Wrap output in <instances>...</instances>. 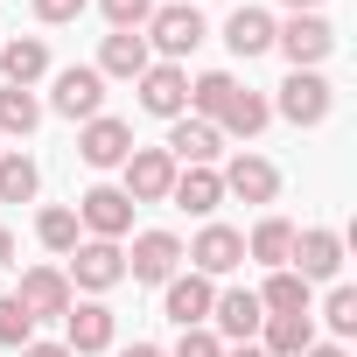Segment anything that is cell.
<instances>
[{
    "label": "cell",
    "instance_id": "6da1fadb",
    "mask_svg": "<svg viewBox=\"0 0 357 357\" xmlns=\"http://www.w3.org/2000/svg\"><path fill=\"white\" fill-rule=\"evenodd\" d=\"M63 280H70V294H77V287H84V294L119 287V280H126V245H112V238H77Z\"/></svg>",
    "mask_w": 357,
    "mask_h": 357
},
{
    "label": "cell",
    "instance_id": "3957f363",
    "mask_svg": "<svg viewBox=\"0 0 357 357\" xmlns=\"http://www.w3.org/2000/svg\"><path fill=\"white\" fill-rule=\"evenodd\" d=\"M204 36H211V29H204V15H197V8H183V0L147 15V50H161V63H183Z\"/></svg>",
    "mask_w": 357,
    "mask_h": 357
},
{
    "label": "cell",
    "instance_id": "ac0fdd59",
    "mask_svg": "<svg viewBox=\"0 0 357 357\" xmlns=\"http://www.w3.org/2000/svg\"><path fill=\"white\" fill-rule=\"evenodd\" d=\"M77 154H84V168H119V161L133 154V126H126V119H112V112H98V119H84Z\"/></svg>",
    "mask_w": 357,
    "mask_h": 357
},
{
    "label": "cell",
    "instance_id": "8fae6325",
    "mask_svg": "<svg viewBox=\"0 0 357 357\" xmlns=\"http://www.w3.org/2000/svg\"><path fill=\"white\" fill-rule=\"evenodd\" d=\"M133 84H140V112H154V119H183L190 112V70L183 63H147Z\"/></svg>",
    "mask_w": 357,
    "mask_h": 357
},
{
    "label": "cell",
    "instance_id": "d6a6232c",
    "mask_svg": "<svg viewBox=\"0 0 357 357\" xmlns=\"http://www.w3.org/2000/svg\"><path fill=\"white\" fill-rule=\"evenodd\" d=\"M98 8H105L112 36H140V29H147V15H154V0H98Z\"/></svg>",
    "mask_w": 357,
    "mask_h": 357
},
{
    "label": "cell",
    "instance_id": "44dd1931",
    "mask_svg": "<svg viewBox=\"0 0 357 357\" xmlns=\"http://www.w3.org/2000/svg\"><path fill=\"white\" fill-rule=\"evenodd\" d=\"M266 119H273V105H266L259 91H245V84H238V91L225 98V112H218V133H225V140H259V133H266Z\"/></svg>",
    "mask_w": 357,
    "mask_h": 357
},
{
    "label": "cell",
    "instance_id": "836d02e7",
    "mask_svg": "<svg viewBox=\"0 0 357 357\" xmlns=\"http://www.w3.org/2000/svg\"><path fill=\"white\" fill-rule=\"evenodd\" d=\"M168 357H225V343H218L211 329H183V343H175Z\"/></svg>",
    "mask_w": 357,
    "mask_h": 357
},
{
    "label": "cell",
    "instance_id": "4dcf8cb0",
    "mask_svg": "<svg viewBox=\"0 0 357 357\" xmlns=\"http://www.w3.org/2000/svg\"><path fill=\"white\" fill-rule=\"evenodd\" d=\"M22 343H36V322L15 294H0V350H22Z\"/></svg>",
    "mask_w": 357,
    "mask_h": 357
},
{
    "label": "cell",
    "instance_id": "e0dca14e",
    "mask_svg": "<svg viewBox=\"0 0 357 357\" xmlns=\"http://www.w3.org/2000/svg\"><path fill=\"white\" fill-rule=\"evenodd\" d=\"M211 322H218V329H211L218 343H252V336H259V322H266V308H259V294H252V287H225V294L211 301Z\"/></svg>",
    "mask_w": 357,
    "mask_h": 357
},
{
    "label": "cell",
    "instance_id": "9a60e30c",
    "mask_svg": "<svg viewBox=\"0 0 357 357\" xmlns=\"http://www.w3.org/2000/svg\"><path fill=\"white\" fill-rule=\"evenodd\" d=\"M218 154H225V133L211 126V119H168V161L175 168H218Z\"/></svg>",
    "mask_w": 357,
    "mask_h": 357
},
{
    "label": "cell",
    "instance_id": "4fadbf2b",
    "mask_svg": "<svg viewBox=\"0 0 357 357\" xmlns=\"http://www.w3.org/2000/svg\"><path fill=\"white\" fill-rule=\"evenodd\" d=\"M287 266H294L308 287H315V280H336V273H343V238H336L329 225H308V231H294Z\"/></svg>",
    "mask_w": 357,
    "mask_h": 357
},
{
    "label": "cell",
    "instance_id": "ba28073f",
    "mask_svg": "<svg viewBox=\"0 0 357 357\" xmlns=\"http://www.w3.org/2000/svg\"><path fill=\"white\" fill-rule=\"evenodd\" d=\"M119 168H126L119 190L133 197V211H140V204H168V190H175V161H168V147H133Z\"/></svg>",
    "mask_w": 357,
    "mask_h": 357
},
{
    "label": "cell",
    "instance_id": "f35d334b",
    "mask_svg": "<svg viewBox=\"0 0 357 357\" xmlns=\"http://www.w3.org/2000/svg\"><path fill=\"white\" fill-rule=\"evenodd\" d=\"M119 357H168V350H161V343H126Z\"/></svg>",
    "mask_w": 357,
    "mask_h": 357
},
{
    "label": "cell",
    "instance_id": "5bb4252c",
    "mask_svg": "<svg viewBox=\"0 0 357 357\" xmlns=\"http://www.w3.org/2000/svg\"><path fill=\"white\" fill-rule=\"evenodd\" d=\"M218 183H225V197H238V204H273V197H280V168H273L266 154H231V161L218 168Z\"/></svg>",
    "mask_w": 357,
    "mask_h": 357
},
{
    "label": "cell",
    "instance_id": "7c38bea8",
    "mask_svg": "<svg viewBox=\"0 0 357 357\" xmlns=\"http://www.w3.org/2000/svg\"><path fill=\"white\" fill-rule=\"evenodd\" d=\"M211 301H218V280H204V273H175L161 287V315L175 329H211Z\"/></svg>",
    "mask_w": 357,
    "mask_h": 357
},
{
    "label": "cell",
    "instance_id": "d6986e66",
    "mask_svg": "<svg viewBox=\"0 0 357 357\" xmlns=\"http://www.w3.org/2000/svg\"><path fill=\"white\" fill-rule=\"evenodd\" d=\"M0 77L22 84V91H36V84L50 77V43H43V36H15V43H0Z\"/></svg>",
    "mask_w": 357,
    "mask_h": 357
},
{
    "label": "cell",
    "instance_id": "f546056e",
    "mask_svg": "<svg viewBox=\"0 0 357 357\" xmlns=\"http://www.w3.org/2000/svg\"><path fill=\"white\" fill-rule=\"evenodd\" d=\"M36 238H43V252H63V259H70V245H77V211L50 204V211L36 218Z\"/></svg>",
    "mask_w": 357,
    "mask_h": 357
},
{
    "label": "cell",
    "instance_id": "603a6c76",
    "mask_svg": "<svg viewBox=\"0 0 357 357\" xmlns=\"http://www.w3.org/2000/svg\"><path fill=\"white\" fill-rule=\"evenodd\" d=\"M315 343V315H266L259 322V350L266 357H301Z\"/></svg>",
    "mask_w": 357,
    "mask_h": 357
},
{
    "label": "cell",
    "instance_id": "7a4b0ae2",
    "mask_svg": "<svg viewBox=\"0 0 357 357\" xmlns=\"http://www.w3.org/2000/svg\"><path fill=\"white\" fill-rule=\"evenodd\" d=\"M287 126H322L329 119V105H336V91H329V77L322 70H287V84H280V98H266Z\"/></svg>",
    "mask_w": 357,
    "mask_h": 357
},
{
    "label": "cell",
    "instance_id": "8992f818",
    "mask_svg": "<svg viewBox=\"0 0 357 357\" xmlns=\"http://www.w3.org/2000/svg\"><path fill=\"white\" fill-rule=\"evenodd\" d=\"M77 231H91V238H126L133 231V197L126 190H112V183H98V190H84L77 197Z\"/></svg>",
    "mask_w": 357,
    "mask_h": 357
},
{
    "label": "cell",
    "instance_id": "30bf717a",
    "mask_svg": "<svg viewBox=\"0 0 357 357\" xmlns=\"http://www.w3.org/2000/svg\"><path fill=\"white\" fill-rule=\"evenodd\" d=\"M15 301L29 308V322H63L77 294H70L63 266H29V273H22V287H15Z\"/></svg>",
    "mask_w": 357,
    "mask_h": 357
},
{
    "label": "cell",
    "instance_id": "4316f807",
    "mask_svg": "<svg viewBox=\"0 0 357 357\" xmlns=\"http://www.w3.org/2000/svg\"><path fill=\"white\" fill-rule=\"evenodd\" d=\"M36 190H43V168L22 147H0V204H36Z\"/></svg>",
    "mask_w": 357,
    "mask_h": 357
},
{
    "label": "cell",
    "instance_id": "ffe728a7",
    "mask_svg": "<svg viewBox=\"0 0 357 357\" xmlns=\"http://www.w3.org/2000/svg\"><path fill=\"white\" fill-rule=\"evenodd\" d=\"M175 211H190V218H218L225 204V183H218V168H175V190H168Z\"/></svg>",
    "mask_w": 357,
    "mask_h": 357
},
{
    "label": "cell",
    "instance_id": "7402d4cb",
    "mask_svg": "<svg viewBox=\"0 0 357 357\" xmlns=\"http://www.w3.org/2000/svg\"><path fill=\"white\" fill-rule=\"evenodd\" d=\"M147 63H154L147 36H105V43H98V63H91V70H98V77H140Z\"/></svg>",
    "mask_w": 357,
    "mask_h": 357
},
{
    "label": "cell",
    "instance_id": "d4e9b609",
    "mask_svg": "<svg viewBox=\"0 0 357 357\" xmlns=\"http://www.w3.org/2000/svg\"><path fill=\"white\" fill-rule=\"evenodd\" d=\"M287 252H294V225H287V218H259V225L245 231V259H259L266 273L287 266Z\"/></svg>",
    "mask_w": 357,
    "mask_h": 357
},
{
    "label": "cell",
    "instance_id": "1f68e13d",
    "mask_svg": "<svg viewBox=\"0 0 357 357\" xmlns=\"http://www.w3.org/2000/svg\"><path fill=\"white\" fill-rule=\"evenodd\" d=\"M322 322H329V336H357V287H329Z\"/></svg>",
    "mask_w": 357,
    "mask_h": 357
},
{
    "label": "cell",
    "instance_id": "ab89813d",
    "mask_svg": "<svg viewBox=\"0 0 357 357\" xmlns=\"http://www.w3.org/2000/svg\"><path fill=\"white\" fill-rule=\"evenodd\" d=\"M225 357H266L259 343H225Z\"/></svg>",
    "mask_w": 357,
    "mask_h": 357
},
{
    "label": "cell",
    "instance_id": "f1b7e54d",
    "mask_svg": "<svg viewBox=\"0 0 357 357\" xmlns=\"http://www.w3.org/2000/svg\"><path fill=\"white\" fill-rule=\"evenodd\" d=\"M231 91H238L231 70H204V77H190V119H211V126H218V112H225Z\"/></svg>",
    "mask_w": 357,
    "mask_h": 357
},
{
    "label": "cell",
    "instance_id": "277c9868",
    "mask_svg": "<svg viewBox=\"0 0 357 357\" xmlns=\"http://www.w3.org/2000/svg\"><path fill=\"white\" fill-rule=\"evenodd\" d=\"M273 50H280L294 70H315V63L336 50V29H329L322 15H287V22H273Z\"/></svg>",
    "mask_w": 357,
    "mask_h": 357
},
{
    "label": "cell",
    "instance_id": "5b68a950",
    "mask_svg": "<svg viewBox=\"0 0 357 357\" xmlns=\"http://www.w3.org/2000/svg\"><path fill=\"white\" fill-rule=\"evenodd\" d=\"M175 273H183V238H175V231H140L133 252H126V280H140V287H168Z\"/></svg>",
    "mask_w": 357,
    "mask_h": 357
},
{
    "label": "cell",
    "instance_id": "b9f144b4",
    "mask_svg": "<svg viewBox=\"0 0 357 357\" xmlns=\"http://www.w3.org/2000/svg\"><path fill=\"white\" fill-rule=\"evenodd\" d=\"M183 8H197V0H183Z\"/></svg>",
    "mask_w": 357,
    "mask_h": 357
},
{
    "label": "cell",
    "instance_id": "cb8c5ba5",
    "mask_svg": "<svg viewBox=\"0 0 357 357\" xmlns=\"http://www.w3.org/2000/svg\"><path fill=\"white\" fill-rule=\"evenodd\" d=\"M225 43H231V56H266L273 50V15L266 8H238L225 22Z\"/></svg>",
    "mask_w": 357,
    "mask_h": 357
},
{
    "label": "cell",
    "instance_id": "8d00e7d4",
    "mask_svg": "<svg viewBox=\"0 0 357 357\" xmlns=\"http://www.w3.org/2000/svg\"><path fill=\"white\" fill-rule=\"evenodd\" d=\"M8 266H15V231L0 225V273H8Z\"/></svg>",
    "mask_w": 357,
    "mask_h": 357
},
{
    "label": "cell",
    "instance_id": "52a82bcc",
    "mask_svg": "<svg viewBox=\"0 0 357 357\" xmlns=\"http://www.w3.org/2000/svg\"><path fill=\"white\" fill-rule=\"evenodd\" d=\"M119 343V315L105 308V301H70V315H63V350L70 357H98V350H112Z\"/></svg>",
    "mask_w": 357,
    "mask_h": 357
},
{
    "label": "cell",
    "instance_id": "2e32d148",
    "mask_svg": "<svg viewBox=\"0 0 357 357\" xmlns=\"http://www.w3.org/2000/svg\"><path fill=\"white\" fill-rule=\"evenodd\" d=\"M50 112H63V119H98V112H105V77H98L91 63H77V70H56Z\"/></svg>",
    "mask_w": 357,
    "mask_h": 357
},
{
    "label": "cell",
    "instance_id": "60d3db41",
    "mask_svg": "<svg viewBox=\"0 0 357 357\" xmlns=\"http://www.w3.org/2000/svg\"><path fill=\"white\" fill-rule=\"evenodd\" d=\"M280 8H294V15H315V8H322V0H280Z\"/></svg>",
    "mask_w": 357,
    "mask_h": 357
},
{
    "label": "cell",
    "instance_id": "e575fe53",
    "mask_svg": "<svg viewBox=\"0 0 357 357\" xmlns=\"http://www.w3.org/2000/svg\"><path fill=\"white\" fill-rule=\"evenodd\" d=\"M84 8H91V0H36V22H50V29H56V22H77Z\"/></svg>",
    "mask_w": 357,
    "mask_h": 357
},
{
    "label": "cell",
    "instance_id": "484cf974",
    "mask_svg": "<svg viewBox=\"0 0 357 357\" xmlns=\"http://www.w3.org/2000/svg\"><path fill=\"white\" fill-rule=\"evenodd\" d=\"M43 126V98L22 84H0V140H29Z\"/></svg>",
    "mask_w": 357,
    "mask_h": 357
},
{
    "label": "cell",
    "instance_id": "74e56055",
    "mask_svg": "<svg viewBox=\"0 0 357 357\" xmlns=\"http://www.w3.org/2000/svg\"><path fill=\"white\" fill-rule=\"evenodd\" d=\"M301 357H350V350H343V343H308Z\"/></svg>",
    "mask_w": 357,
    "mask_h": 357
},
{
    "label": "cell",
    "instance_id": "83f0119b",
    "mask_svg": "<svg viewBox=\"0 0 357 357\" xmlns=\"http://www.w3.org/2000/svg\"><path fill=\"white\" fill-rule=\"evenodd\" d=\"M259 308H266V315H308V280H301L294 266H273L266 287H259Z\"/></svg>",
    "mask_w": 357,
    "mask_h": 357
},
{
    "label": "cell",
    "instance_id": "d590c367",
    "mask_svg": "<svg viewBox=\"0 0 357 357\" xmlns=\"http://www.w3.org/2000/svg\"><path fill=\"white\" fill-rule=\"evenodd\" d=\"M22 357H70L63 343H22Z\"/></svg>",
    "mask_w": 357,
    "mask_h": 357
},
{
    "label": "cell",
    "instance_id": "9c48e42d",
    "mask_svg": "<svg viewBox=\"0 0 357 357\" xmlns=\"http://www.w3.org/2000/svg\"><path fill=\"white\" fill-rule=\"evenodd\" d=\"M183 259H190V273L225 280V273H238V266H245V231H231V225H204V231H197V245H190Z\"/></svg>",
    "mask_w": 357,
    "mask_h": 357
}]
</instances>
